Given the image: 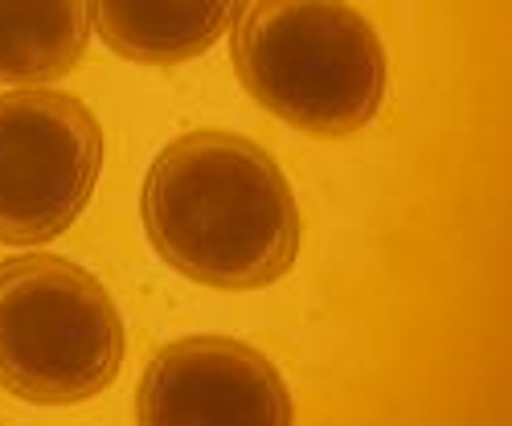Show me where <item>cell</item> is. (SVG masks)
I'll return each mask as SVG.
<instances>
[{
    "label": "cell",
    "instance_id": "5",
    "mask_svg": "<svg viewBox=\"0 0 512 426\" xmlns=\"http://www.w3.org/2000/svg\"><path fill=\"white\" fill-rule=\"evenodd\" d=\"M136 418L152 426H287L295 402L271 357L234 336H181L136 386Z\"/></svg>",
    "mask_w": 512,
    "mask_h": 426
},
{
    "label": "cell",
    "instance_id": "1",
    "mask_svg": "<svg viewBox=\"0 0 512 426\" xmlns=\"http://www.w3.org/2000/svg\"><path fill=\"white\" fill-rule=\"evenodd\" d=\"M144 234L177 275L218 291H259L300 259V209L267 148L201 127L177 136L144 177Z\"/></svg>",
    "mask_w": 512,
    "mask_h": 426
},
{
    "label": "cell",
    "instance_id": "2",
    "mask_svg": "<svg viewBox=\"0 0 512 426\" xmlns=\"http://www.w3.org/2000/svg\"><path fill=\"white\" fill-rule=\"evenodd\" d=\"M230 62L246 95L316 140H349L381 115L386 46L349 0H238Z\"/></svg>",
    "mask_w": 512,
    "mask_h": 426
},
{
    "label": "cell",
    "instance_id": "6",
    "mask_svg": "<svg viewBox=\"0 0 512 426\" xmlns=\"http://www.w3.org/2000/svg\"><path fill=\"white\" fill-rule=\"evenodd\" d=\"M234 9L238 0H91V25L127 62L177 66L218 46Z\"/></svg>",
    "mask_w": 512,
    "mask_h": 426
},
{
    "label": "cell",
    "instance_id": "3",
    "mask_svg": "<svg viewBox=\"0 0 512 426\" xmlns=\"http://www.w3.org/2000/svg\"><path fill=\"white\" fill-rule=\"evenodd\" d=\"M127 357L111 291L62 254L0 263V390L29 406H78L107 394Z\"/></svg>",
    "mask_w": 512,
    "mask_h": 426
},
{
    "label": "cell",
    "instance_id": "4",
    "mask_svg": "<svg viewBox=\"0 0 512 426\" xmlns=\"http://www.w3.org/2000/svg\"><path fill=\"white\" fill-rule=\"evenodd\" d=\"M103 127L78 95L21 87L0 95V246H50L91 205Z\"/></svg>",
    "mask_w": 512,
    "mask_h": 426
},
{
    "label": "cell",
    "instance_id": "7",
    "mask_svg": "<svg viewBox=\"0 0 512 426\" xmlns=\"http://www.w3.org/2000/svg\"><path fill=\"white\" fill-rule=\"evenodd\" d=\"M91 46V0H0V82L46 87Z\"/></svg>",
    "mask_w": 512,
    "mask_h": 426
}]
</instances>
